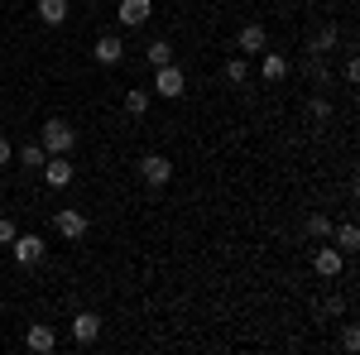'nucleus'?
Instances as JSON below:
<instances>
[{"mask_svg":"<svg viewBox=\"0 0 360 355\" xmlns=\"http://www.w3.org/2000/svg\"><path fill=\"white\" fill-rule=\"evenodd\" d=\"M125 110H130V115H144V110H149V91H125Z\"/></svg>","mask_w":360,"mask_h":355,"instance_id":"a211bd4d","label":"nucleus"},{"mask_svg":"<svg viewBox=\"0 0 360 355\" xmlns=\"http://www.w3.org/2000/svg\"><path fill=\"white\" fill-rule=\"evenodd\" d=\"M68 15H72V5H68V0H39V20H44V25L58 29Z\"/></svg>","mask_w":360,"mask_h":355,"instance_id":"ddd939ff","label":"nucleus"},{"mask_svg":"<svg viewBox=\"0 0 360 355\" xmlns=\"http://www.w3.org/2000/svg\"><path fill=\"white\" fill-rule=\"evenodd\" d=\"M236 44H240V53H264L269 34H264V25H245L240 34H236Z\"/></svg>","mask_w":360,"mask_h":355,"instance_id":"9b49d317","label":"nucleus"},{"mask_svg":"<svg viewBox=\"0 0 360 355\" xmlns=\"http://www.w3.org/2000/svg\"><path fill=\"white\" fill-rule=\"evenodd\" d=\"M341 346H346V351H356V346H360V331L346 327V331H341Z\"/></svg>","mask_w":360,"mask_h":355,"instance_id":"5701e85b","label":"nucleus"},{"mask_svg":"<svg viewBox=\"0 0 360 355\" xmlns=\"http://www.w3.org/2000/svg\"><path fill=\"white\" fill-rule=\"evenodd\" d=\"M120 58H125V44H120L115 34H101V39H96V63H101V67H115Z\"/></svg>","mask_w":360,"mask_h":355,"instance_id":"1a4fd4ad","label":"nucleus"},{"mask_svg":"<svg viewBox=\"0 0 360 355\" xmlns=\"http://www.w3.org/2000/svg\"><path fill=\"white\" fill-rule=\"evenodd\" d=\"M139 178H144L149 188H164L168 178H173V164H168L164 154H144V159H139Z\"/></svg>","mask_w":360,"mask_h":355,"instance_id":"7ed1b4c3","label":"nucleus"},{"mask_svg":"<svg viewBox=\"0 0 360 355\" xmlns=\"http://www.w3.org/2000/svg\"><path fill=\"white\" fill-rule=\"evenodd\" d=\"M86 5H91V0H86Z\"/></svg>","mask_w":360,"mask_h":355,"instance_id":"a878e982","label":"nucleus"},{"mask_svg":"<svg viewBox=\"0 0 360 355\" xmlns=\"http://www.w3.org/2000/svg\"><path fill=\"white\" fill-rule=\"evenodd\" d=\"M39 144H44V154H68V149H72V144H77V130H72V125H68V120H49V125H44V139H39Z\"/></svg>","mask_w":360,"mask_h":355,"instance_id":"f257e3e1","label":"nucleus"},{"mask_svg":"<svg viewBox=\"0 0 360 355\" xmlns=\"http://www.w3.org/2000/svg\"><path fill=\"white\" fill-rule=\"evenodd\" d=\"M15 235H20V231H15V221H0V245H10Z\"/></svg>","mask_w":360,"mask_h":355,"instance_id":"b1692460","label":"nucleus"},{"mask_svg":"<svg viewBox=\"0 0 360 355\" xmlns=\"http://www.w3.org/2000/svg\"><path fill=\"white\" fill-rule=\"evenodd\" d=\"M307 115H312L317 125H322V120H332V101H322V96H317V101L307 106Z\"/></svg>","mask_w":360,"mask_h":355,"instance_id":"412c9836","label":"nucleus"},{"mask_svg":"<svg viewBox=\"0 0 360 355\" xmlns=\"http://www.w3.org/2000/svg\"><path fill=\"white\" fill-rule=\"evenodd\" d=\"M10 250H15V259H20V264H39V259L49 254L44 235H15V240H10Z\"/></svg>","mask_w":360,"mask_h":355,"instance_id":"39448f33","label":"nucleus"},{"mask_svg":"<svg viewBox=\"0 0 360 355\" xmlns=\"http://www.w3.org/2000/svg\"><path fill=\"white\" fill-rule=\"evenodd\" d=\"M336 250H341V254H356V250H360V231L351 226V221L336 231Z\"/></svg>","mask_w":360,"mask_h":355,"instance_id":"2eb2a0df","label":"nucleus"},{"mask_svg":"<svg viewBox=\"0 0 360 355\" xmlns=\"http://www.w3.org/2000/svg\"><path fill=\"white\" fill-rule=\"evenodd\" d=\"M332 44H336V25H327L322 34H317V44H312V49H332Z\"/></svg>","mask_w":360,"mask_h":355,"instance_id":"4be33fe9","label":"nucleus"},{"mask_svg":"<svg viewBox=\"0 0 360 355\" xmlns=\"http://www.w3.org/2000/svg\"><path fill=\"white\" fill-rule=\"evenodd\" d=\"M307 235H312V240H327V235H332V221L322 217V212H317V217H307Z\"/></svg>","mask_w":360,"mask_h":355,"instance_id":"aec40b11","label":"nucleus"},{"mask_svg":"<svg viewBox=\"0 0 360 355\" xmlns=\"http://www.w3.org/2000/svg\"><path fill=\"white\" fill-rule=\"evenodd\" d=\"M44 159H49L44 144H25V149H20V164H25V168H44Z\"/></svg>","mask_w":360,"mask_h":355,"instance_id":"f3484780","label":"nucleus"},{"mask_svg":"<svg viewBox=\"0 0 360 355\" xmlns=\"http://www.w3.org/2000/svg\"><path fill=\"white\" fill-rule=\"evenodd\" d=\"M10 159H15V149H10V139L0 135V164H10Z\"/></svg>","mask_w":360,"mask_h":355,"instance_id":"393cba45","label":"nucleus"},{"mask_svg":"<svg viewBox=\"0 0 360 355\" xmlns=\"http://www.w3.org/2000/svg\"><path fill=\"white\" fill-rule=\"evenodd\" d=\"M25 346L34 355H49L58 346V336H53V327H29V336H25Z\"/></svg>","mask_w":360,"mask_h":355,"instance_id":"f8f14e48","label":"nucleus"},{"mask_svg":"<svg viewBox=\"0 0 360 355\" xmlns=\"http://www.w3.org/2000/svg\"><path fill=\"white\" fill-rule=\"evenodd\" d=\"M72 336H77L82 346H91V341L101 336V317H96V312H77V317H72Z\"/></svg>","mask_w":360,"mask_h":355,"instance_id":"9d476101","label":"nucleus"},{"mask_svg":"<svg viewBox=\"0 0 360 355\" xmlns=\"http://www.w3.org/2000/svg\"><path fill=\"white\" fill-rule=\"evenodd\" d=\"M245 77H250V63H245V58H231V63H226V82H236V86H240Z\"/></svg>","mask_w":360,"mask_h":355,"instance_id":"6ab92c4d","label":"nucleus"},{"mask_svg":"<svg viewBox=\"0 0 360 355\" xmlns=\"http://www.w3.org/2000/svg\"><path fill=\"white\" fill-rule=\"evenodd\" d=\"M149 15H154V0H120V15H115V20L125 29H139Z\"/></svg>","mask_w":360,"mask_h":355,"instance_id":"0eeeda50","label":"nucleus"},{"mask_svg":"<svg viewBox=\"0 0 360 355\" xmlns=\"http://www.w3.org/2000/svg\"><path fill=\"white\" fill-rule=\"evenodd\" d=\"M144 53H149V63H154V67H168V63H173V44H168V39H154Z\"/></svg>","mask_w":360,"mask_h":355,"instance_id":"dca6fc26","label":"nucleus"},{"mask_svg":"<svg viewBox=\"0 0 360 355\" xmlns=\"http://www.w3.org/2000/svg\"><path fill=\"white\" fill-rule=\"evenodd\" d=\"M259 72H264V82H283V77H288V58L264 53V63H259Z\"/></svg>","mask_w":360,"mask_h":355,"instance_id":"4468645a","label":"nucleus"},{"mask_svg":"<svg viewBox=\"0 0 360 355\" xmlns=\"http://www.w3.org/2000/svg\"><path fill=\"white\" fill-rule=\"evenodd\" d=\"M53 226H58V235H63V240H82L91 221H86V212H77V207H63V212L53 217Z\"/></svg>","mask_w":360,"mask_h":355,"instance_id":"f03ea898","label":"nucleus"},{"mask_svg":"<svg viewBox=\"0 0 360 355\" xmlns=\"http://www.w3.org/2000/svg\"><path fill=\"white\" fill-rule=\"evenodd\" d=\"M154 91H159V96H173V101H178V96L188 91V82H183V72H178V67L168 63V67H154Z\"/></svg>","mask_w":360,"mask_h":355,"instance_id":"20e7f679","label":"nucleus"},{"mask_svg":"<svg viewBox=\"0 0 360 355\" xmlns=\"http://www.w3.org/2000/svg\"><path fill=\"white\" fill-rule=\"evenodd\" d=\"M312 269L322 273V278H341V269H346V254L336 245H322L317 250V259H312Z\"/></svg>","mask_w":360,"mask_h":355,"instance_id":"423d86ee","label":"nucleus"},{"mask_svg":"<svg viewBox=\"0 0 360 355\" xmlns=\"http://www.w3.org/2000/svg\"><path fill=\"white\" fill-rule=\"evenodd\" d=\"M44 183H53V188H68V183H72V164H68V154L44 159Z\"/></svg>","mask_w":360,"mask_h":355,"instance_id":"6e6552de","label":"nucleus"}]
</instances>
